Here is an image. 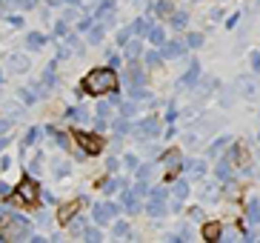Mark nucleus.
Listing matches in <instances>:
<instances>
[{"mask_svg":"<svg viewBox=\"0 0 260 243\" xmlns=\"http://www.w3.org/2000/svg\"><path fill=\"white\" fill-rule=\"evenodd\" d=\"M115 89H117L115 69H92V72L83 77V92L86 95L100 98V95H109V92H115Z\"/></svg>","mask_w":260,"mask_h":243,"instance_id":"obj_1","label":"nucleus"},{"mask_svg":"<svg viewBox=\"0 0 260 243\" xmlns=\"http://www.w3.org/2000/svg\"><path fill=\"white\" fill-rule=\"evenodd\" d=\"M77 15H80L77 9H66V12H63V20H66V23H69V20H77Z\"/></svg>","mask_w":260,"mask_h":243,"instance_id":"obj_27","label":"nucleus"},{"mask_svg":"<svg viewBox=\"0 0 260 243\" xmlns=\"http://www.w3.org/2000/svg\"><path fill=\"white\" fill-rule=\"evenodd\" d=\"M77 6V3H80V0H49V6Z\"/></svg>","mask_w":260,"mask_h":243,"instance_id":"obj_26","label":"nucleus"},{"mask_svg":"<svg viewBox=\"0 0 260 243\" xmlns=\"http://www.w3.org/2000/svg\"><path fill=\"white\" fill-rule=\"evenodd\" d=\"M54 66H57V63H49V69L43 72V77H40L43 86H54V80H57V77H54Z\"/></svg>","mask_w":260,"mask_h":243,"instance_id":"obj_16","label":"nucleus"},{"mask_svg":"<svg viewBox=\"0 0 260 243\" xmlns=\"http://www.w3.org/2000/svg\"><path fill=\"white\" fill-rule=\"evenodd\" d=\"M75 140H77V146H80L86 155H100V152H103V140H100V135H94V132L77 129L75 132Z\"/></svg>","mask_w":260,"mask_h":243,"instance_id":"obj_3","label":"nucleus"},{"mask_svg":"<svg viewBox=\"0 0 260 243\" xmlns=\"http://www.w3.org/2000/svg\"><path fill=\"white\" fill-rule=\"evenodd\" d=\"M169 9H172L169 3H157V6H154V12H157V15H166Z\"/></svg>","mask_w":260,"mask_h":243,"instance_id":"obj_33","label":"nucleus"},{"mask_svg":"<svg viewBox=\"0 0 260 243\" xmlns=\"http://www.w3.org/2000/svg\"><path fill=\"white\" fill-rule=\"evenodd\" d=\"M15 200H20L23 206H35L40 200V186L35 177H23V180L15 186Z\"/></svg>","mask_w":260,"mask_h":243,"instance_id":"obj_2","label":"nucleus"},{"mask_svg":"<svg viewBox=\"0 0 260 243\" xmlns=\"http://www.w3.org/2000/svg\"><path fill=\"white\" fill-rule=\"evenodd\" d=\"M46 35H40V32H29L26 35V49H40V46H46Z\"/></svg>","mask_w":260,"mask_h":243,"instance_id":"obj_6","label":"nucleus"},{"mask_svg":"<svg viewBox=\"0 0 260 243\" xmlns=\"http://www.w3.org/2000/svg\"><path fill=\"white\" fill-rule=\"evenodd\" d=\"M126 46H129V49H126L129 57H138V54H140V43H126Z\"/></svg>","mask_w":260,"mask_h":243,"instance_id":"obj_24","label":"nucleus"},{"mask_svg":"<svg viewBox=\"0 0 260 243\" xmlns=\"http://www.w3.org/2000/svg\"><path fill=\"white\" fill-rule=\"evenodd\" d=\"M117 212H120V206L112 203V200H109V203H98L94 206V223H98V226H106V223L115 221Z\"/></svg>","mask_w":260,"mask_h":243,"instance_id":"obj_4","label":"nucleus"},{"mask_svg":"<svg viewBox=\"0 0 260 243\" xmlns=\"http://www.w3.org/2000/svg\"><path fill=\"white\" fill-rule=\"evenodd\" d=\"M138 177H140V180H149V177H152V166H143Z\"/></svg>","mask_w":260,"mask_h":243,"instance_id":"obj_31","label":"nucleus"},{"mask_svg":"<svg viewBox=\"0 0 260 243\" xmlns=\"http://www.w3.org/2000/svg\"><path fill=\"white\" fill-rule=\"evenodd\" d=\"M220 235H223V229H220V223H206V226H203V237H206V240H220Z\"/></svg>","mask_w":260,"mask_h":243,"instance_id":"obj_7","label":"nucleus"},{"mask_svg":"<svg viewBox=\"0 0 260 243\" xmlns=\"http://www.w3.org/2000/svg\"><path fill=\"white\" fill-rule=\"evenodd\" d=\"M189 43L191 46H200V35H189Z\"/></svg>","mask_w":260,"mask_h":243,"instance_id":"obj_35","label":"nucleus"},{"mask_svg":"<svg viewBox=\"0 0 260 243\" xmlns=\"http://www.w3.org/2000/svg\"><path fill=\"white\" fill-rule=\"evenodd\" d=\"M0 198H15V189H9L6 183H0Z\"/></svg>","mask_w":260,"mask_h":243,"instance_id":"obj_28","label":"nucleus"},{"mask_svg":"<svg viewBox=\"0 0 260 243\" xmlns=\"http://www.w3.org/2000/svg\"><path fill=\"white\" fill-rule=\"evenodd\" d=\"M123 186V180H115V177H109L106 183H103V192H106V195H112V192H117Z\"/></svg>","mask_w":260,"mask_h":243,"instance_id":"obj_18","label":"nucleus"},{"mask_svg":"<svg viewBox=\"0 0 260 243\" xmlns=\"http://www.w3.org/2000/svg\"><path fill=\"white\" fill-rule=\"evenodd\" d=\"M29 69V57L26 54H12V72H26Z\"/></svg>","mask_w":260,"mask_h":243,"instance_id":"obj_11","label":"nucleus"},{"mask_svg":"<svg viewBox=\"0 0 260 243\" xmlns=\"http://www.w3.org/2000/svg\"><path fill=\"white\" fill-rule=\"evenodd\" d=\"M160 63V52H149L146 54V66H157Z\"/></svg>","mask_w":260,"mask_h":243,"instance_id":"obj_23","label":"nucleus"},{"mask_svg":"<svg viewBox=\"0 0 260 243\" xmlns=\"http://www.w3.org/2000/svg\"><path fill=\"white\" fill-rule=\"evenodd\" d=\"M52 172H54V177H66V175L72 172V163H69L66 158H63V160H54V163H52Z\"/></svg>","mask_w":260,"mask_h":243,"instance_id":"obj_8","label":"nucleus"},{"mask_svg":"<svg viewBox=\"0 0 260 243\" xmlns=\"http://www.w3.org/2000/svg\"><path fill=\"white\" fill-rule=\"evenodd\" d=\"M154 132H157V120H143V123H138V135L149 137V135H154Z\"/></svg>","mask_w":260,"mask_h":243,"instance_id":"obj_12","label":"nucleus"},{"mask_svg":"<svg viewBox=\"0 0 260 243\" xmlns=\"http://www.w3.org/2000/svg\"><path fill=\"white\" fill-rule=\"evenodd\" d=\"M9 126H12V120H9V117H3V120H0V135H6Z\"/></svg>","mask_w":260,"mask_h":243,"instance_id":"obj_32","label":"nucleus"},{"mask_svg":"<svg viewBox=\"0 0 260 243\" xmlns=\"http://www.w3.org/2000/svg\"><path fill=\"white\" fill-rule=\"evenodd\" d=\"M38 135H40V129H29V135H26V140H23V146H29V143H35V140H38Z\"/></svg>","mask_w":260,"mask_h":243,"instance_id":"obj_25","label":"nucleus"},{"mask_svg":"<svg viewBox=\"0 0 260 243\" xmlns=\"http://www.w3.org/2000/svg\"><path fill=\"white\" fill-rule=\"evenodd\" d=\"M6 143H9V140H6V135H3V137H0V152L6 149Z\"/></svg>","mask_w":260,"mask_h":243,"instance_id":"obj_36","label":"nucleus"},{"mask_svg":"<svg viewBox=\"0 0 260 243\" xmlns=\"http://www.w3.org/2000/svg\"><path fill=\"white\" fill-rule=\"evenodd\" d=\"M132 32H135V35H146V32H149V23H146V20H135V23H132Z\"/></svg>","mask_w":260,"mask_h":243,"instance_id":"obj_19","label":"nucleus"},{"mask_svg":"<svg viewBox=\"0 0 260 243\" xmlns=\"http://www.w3.org/2000/svg\"><path fill=\"white\" fill-rule=\"evenodd\" d=\"M112 129H115L117 135H126V132H129V123L126 120H112Z\"/></svg>","mask_w":260,"mask_h":243,"instance_id":"obj_22","label":"nucleus"},{"mask_svg":"<svg viewBox=\"0 0 260 243\" xmlns=\"http://www.w3.org/2000/svg\"><path fill=\"white\" fill-rule=\"evenodd\" d=\"M66 226H69V232H72V235H77V237H83V232H86V221H83V218H77V215L66 223Z\"/></svg>","mask_w":260,"mask_h":243,"instance_id":"obj_10","label":"nucleus"},{"mask_svg":"<svg viewBox=\"0 0 260 243\" xmlns=\"http://www.w3.org/2000/svg\"><path fill=\"white\" fill-rule=\"evenodd\" d=\"M172 23H175L177 29H180V26H186V15H180V12H177V15L172 17Z\"/></svg>","mask_w":260,"mask_h":243,"instance_id":"obj_30","label":"nucleus"},{"mask_svg":"<svg viewBox=\"0 0 260 243\" xmlns=\"http://www.w3.org/2000/svg\"><path fill=\"white\" fill-rule=\"evenodd\" d=\"M9 6H17V9H31L38 0H6Z\"/></svg>","mask_w":260,"mask_h":243,"instance_id":"obj_21","label":"nucleus"},{"mask_svg":"<svg viewBox=\"0 0 260 243\" xmlns=\"http://www.w3.org/2000/svg\"><path fill=\"white\" fill-rule=\"evenodd\" d=\"M149 40H152L154 46L166 43V32H163V29H157V26H154V29H149Z\"/></svg>","mask_w":260,"mask_h":243,"instance_id":"obj_15","label":"nucleus"},{"mask_svg":"<svg viewBox=\"0 0 260 243\" xmlns=\"http://www.w3.org/2000/svg\"><path fill=\"white\" fill-rule=\"evenodd\" d=\"M0 9H3V0H0Z\"/></svg>","mask_w":260,"mask_h":243,"instance_id":"obj_38","label":"nucleus"},{"mask_svg":"<svg viewBox=\"0 0 260 243\" xmlns=\"http://www.w3.org/2000/svg\"><path fill=\"white\" fill-rule=\"evenodd\" d=\"M86 40L92 46H98L100 40H103V26H89V35H86Z\"/></svg>","mask_w":260,"mask_h":243,"instance_id":"obj_13","label":"nucleus"},{"mask_svg":"<svg viewBox=\"0 0 260 243\" xmlns=\"http://www.w3.org/2000/svg\"><path fill=\"white\" fill-rule=\"evenodd\" d=\"M129 80H132V83H143V69H140L138 66V63H132V66H129Z\"/></svg>","mask_w":260,"mask_h":243,"instance_id":"obj_14","label":"nucleus"},{"mask_svg":"<svg viewBox=\"0 0 260 243\" xmlns=\"http://www.w3.org/2000/svg\"><path fill=\"white\" fill-rule=\"evenodd\" d=\"M0 83H3V69H0Z\"/></svg>","mask_w":260,"mask_h":243,"instance_id":"obj_37","label":"nucleus"},{"mask_svg":"<svg viewBox=\"0 0 260 243\" xmlns=\"http://www.w3.org/2000/svg\"><path fill=\"white\" fill-rule=\"evenodd\" d=\"M77 212H80V200H69V203H63L60 209H57V223H63V226H66V223H69Z\"/></svg>","mask_w":260,"mask_h":243,"instance_id":"obj_5","label":"nucleus"},{"mask_svg":"<svg viewBox=\"0 0 260 243\" xmlns=\"http://www.w3.org/2000/svg\"><path fill=\"white\" fill-rule=\"evenodd\" d=\"M83 237H86L89 243H98V240H103V232H100V229H92V226H89V229L83 232Z\"/></svg>","mask_w":260,"mask_h":243,"instance_id":"obj_17","label":"nucleus"},{"mask_svg":"<svg viewBox=\"0 0 260 243\" xmlns=\"http://www.w3.org/2000/svg\"><path fill=\"white\" fill-rule=\"evenodd\" d=\"M129 35H132V29L120 32V35H117V43H120V46H126V43H129Z\"/></svg>","mask_w":260,"mask_h":243,"instance_id":"obj_29","label":"nucleus"},{"mask_svg":"<svg viewBox=\"0 0 260 243\" xmlns=\"http://www.w3.org/2000/svg\"><path fill=\"white\" fill-rule=\"evenodd\" d=\"M180 163H183V158H180V152H169L166 158H163V166L169 169V175H172V172H175V169L180 166Z\"/></svg>","mask_w":260,"mask_h":243,"instance_id":"obj_9","label":"nucleus"},{"mask_svg":"<svg viewBox=\"0 0 260 243\" xmlns=\"http://www.w3.org/2000/svg\"><path fill=\"white\" fill-rule=\"evenodd\" d=\"M112 232H115L117 237L129 235V223H126V221H117V223H115V229H112Z\"/></svg>","mask_w":260,"mask_h":243,"instance_id":"obj_20","label":"nucleus"},{"mask_svg":"<svg viewBox=\"0 0 260 243\" xmlns=\"http://www.w3.org/2000/svg\"><path fill=\"white\" fill-rule=\"evenodd\" d=\"M9 215H12V212H9V209H3V206H0V223H6V221H9Z\"/></svg>","mask_w":260,"mask_h":243,"instance_id":"obj_34","label":"nucleus"}]
</instances>
